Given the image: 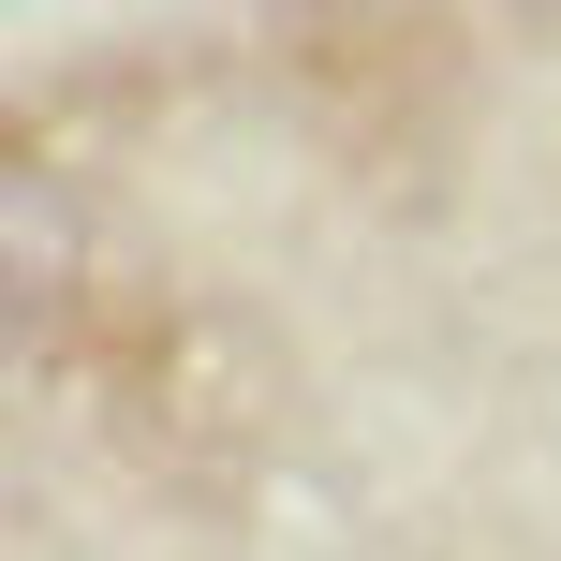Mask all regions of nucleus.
Segmentation results:
<instances>
[{
    "label": "nucleus",
    "mask_w": 561,
    "mask_h": 561,
    "mask_svg": "<svg viewBox=\"0 0 561 561\" xmlns=\"http://www.w3.org/2000/svg\"><path fill=\"white\" fill-rule=\"evenodd\" d=\"M75 266H89L75 193H59L45 163H0V340H15V325H45V310L75 296Z\"/></svg>",
    "instance_id": "1"
}]
</instances>
